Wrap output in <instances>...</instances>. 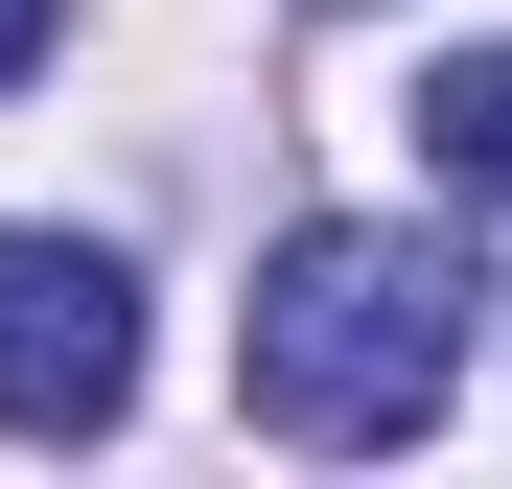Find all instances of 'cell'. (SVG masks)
<instances>
[{
  "label": "cell",
  "mask_w": 512,
  "mask_h": 489,
  "mask_svg": "<svg viewBox=\"0 0 512 489\" xmlns=\"http://www.w3.org/2000/svg\"><path fill=\"white\" fill-rule=\"evenodd\" d=\"M466 257L443 233H396V210H303L280 257H256V303H233V396H256V443H326V466H373V443H419L466 396Z\"/></svg>",
  "instance_id": "obj_1"
},
{
  "label": "cell",
  "mask_w": 512,
  "mask_h": 489,
  "mask_svg": "<svg viewBox=\"0 0 512 489\" xmlns=\"http://www.w3.org/2000/svg\"><path fill=\"white\" fill-rule=\"evenodd\" d=\"M117 396H140L117 233H24L0 210V443H117Z\"/></svg>",
  "instance_id": "obj_2"
},
{
  "label": "cell",
  "mask_w": 512,
  "mask_h": 489,
  "mask_svg": "<svg viewBox=\"0 0 512 489\" xmlns=\"http://www.w3.org/2000/svg\"><path fill=\"white\" fill-rule=\"evenodd\" d=\"M419 163H443V210H512V47L419 70Z\"/></svg>",
  "instance_id": "obj_3"
},
{
  "label": "cell",
  "mask_w": 512,
  "mask_h": 489,
  "mask_svg": "<svg viewBox=\"0 0 512 489\" xmlns=\"http://www.w3.org/2000/svg\"><path fill=\"white\" fill-rule=\"evenodd\" d=\"M47 47H70V0H0V94H24V70H47Z\"/></svg>",
  "instance_id": "obj_4"
}]
</instances>
